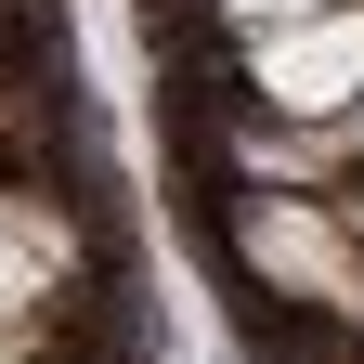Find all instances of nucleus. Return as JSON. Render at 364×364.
<instances>
[{
  "label": "nucleus",
  "instance_id": "1",
  "mask_svg": "<svg viewBox=\"0 0 364 364\" xmlns=\"http://www.w3.org/2000/svg\"><path fill=\"white\" fill-rule=\"evenodd\" d=\"M247 78H260V105H273V117H338V105H364V0L273 14V26H260V53H247Z\"/></svg>",
  "mask_w": 364,
  "mask_h": 364
},
{
  "label": "nucleus",
  "instance_id": "2",
  "mask_svg": "<svg viewBox=\"0 0 364 364\" xmlns=\"http://www.w3.org/2000/svg\"><path fill=\"white\" fill-rule=\"evenodd\" d=\"M221 14H312V0H221Z\"/></svg>",
  "mask_w": 364,
  "mask_h": 364
}]
</instances>
